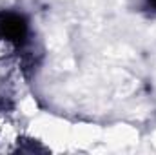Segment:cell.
<instances>
[{
	"label": "cell",
	"instance_id": "1",
	"mask_svg": "<svg viewBox=\"0 0 156 155\" xmlns=\"http://www.w3.org/2000/svg\"><path fill=\"white\" fill-rule=\"evenodd\" d=\"M29 37V24L24 15L15 11H0V39L22 49Z\"/></svg>",
	"mask_w": 156,
	"mask_h": 155
},
{
	"label": "cell",
	"instance_id": "2",
	"mask_svg": "<svg viewBox=\"0 0 156 155\" xmlns=\"http://www.w3.org/2000/svg\"><path fill=\"white\" fill-rule=\"evenodd\" d=\"M11 97L5 93H0V113H4V112H7V110H11Z\"/></svg>",
	"mask_w": 156,
	"mask_h": 155
},
{
	"label": "cell",
	"instance_id": "3",
	"mask_svg": "<svg viewBox=\"0 0 156 155\" xmlns=\"http://www.w3.org/2000/svg\"><path fill=\"white\" fill-rule=\"evenodd\" d=\"M145 7L149 11H154L156 13V0H145Z\"/></svg>",
	"mask_w": 156,
	"mask_h": 155
}]
</instances>
